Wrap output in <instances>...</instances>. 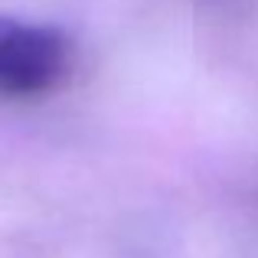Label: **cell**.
<instances>
[{
    "instance_id": "1",
    "label": "cell",
    "mask_w": 258,
    "mask_h": 258,
    "mask_svg": "<svg viewBox=\"0 0 258 258\" xmlns=\"http://www.w3.org/2000/svg\"><path fill=\"white\" fill-rule=\"evenodd\" d=\"M76 72V43L52 23L0 17V98H43Z\"/></svg>"
}]
</instances>
